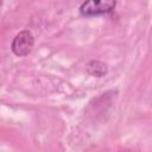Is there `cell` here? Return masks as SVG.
I'll return each instance as SVG.
<instances>
[{
    "label": "cell",
    "mask_w": 152,
    "mask_h": 152,
    "mask_svg": "<svg viewBox=\"0 0 152 152\" xmlns=\"http://www.w3.org/2000/svg\"><path fill=\"white\" fill-rule=\"evenodd\" d=\"M115 5L116 0H86L80 7V12L84 17H95L112 12Z\"/></svg>",
    "instance_id": "1"
},
{
    "label": "cell",
    "mask_w": 152,
    "mask_h": 152,
    "mask_svg": "<svg viewBox=\"0 0 152 152\" xmlns=\"http://www.w3.org/2000/svg\"><path fill=\"white\" fill-rule=\"evenodd\" d=\"M33 45H34V38L32 33L25 30V31L19 32L14 37L12 42V51L14 52V55L19 57H24L31 52Z\"/></svg>",
    "instance_id": "2"
}]
</instances>
